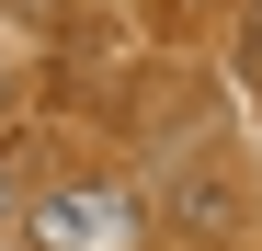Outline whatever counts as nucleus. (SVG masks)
<instances>
[{
    "mask_svg": "<svg viewBox=\"0 0 262 251\" xmlns=\"http://www.w3.org/2000/svg\"><path fill=\"white\" fill-rule=\"evenodd\" d=\"M46 240H57V251H114V240H125V194H114V183L46 194Z\"/></svg>",
    "mask_w": 262,
    "mask_h": 251,
    "instance_id": "nucleus-1",
    "label": "nucleus"
},
{
    "mask_svg": "<svg viewBox=\"0 0 262 251\" xmlns=\"http://www.w3.org/2000/svg\"><path fill=\"white\" fill-rule=\"evenodd\" d=\"M0 217H12V183H0Z\"/></svg>",
    "mask_w": 262,
    "mask_h": 251,
    "instance_id": "nucleus-2",
    "label": "nucleus"
}]
</instances>
